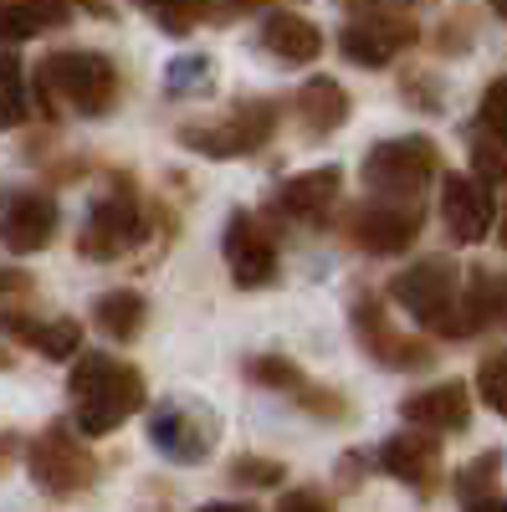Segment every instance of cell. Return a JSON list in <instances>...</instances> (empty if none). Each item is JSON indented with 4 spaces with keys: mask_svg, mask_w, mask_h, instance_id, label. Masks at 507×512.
<instances>
[{
    "mask_svg": "<svg viewBox=\"0 0 507 512\" xmlns=\"http://www.w3.org/2000/svg\"><path fill=\"white\" fill-rule=\"evenodd\" d=\"M67 395L77 410V431L108 436L134 410H144V374L113 354H77V364L67 374Z\"/></svg>",
    "mask_w": 507,
    "mask_h": 512,
    "instance_id": "cell-1",
    "label": "cell"
},
{
    "mask_svg": "<svg viewBox=\"0 0 507 512\" xmlns=\"http://www.w3.org/2000/svg\"><path fill=\"white\" fill-rule=\"evenodd\" d=\"M36 103L41 113H77V118H103L118 103V67L103 52H52L36 67Z\"/></svg>",
    "mask_w": 507,
    "mask_h": 512,
    "instance_id": "cell-2",
    "label": "cell"
},
{
    "mask_svg": "<svg viewBox=\"0 0 507 512\" xmlns=\"http://www.w3.org/2000/svg\"><path fill=\"white\" fill-rule=\"evenodd\" d=\"M441 169V149L426 134H405V139H385L374 144L359 164V180L374 200H400V205H420V190L436 180Z\"/></svg>",
    "mask_w": 507,
    "mask_h": 512,
    "instance_id": "cell-3",
    "label": "cell"
},
{
    "mask_svg": "<svg viewBox=\"0 0 507 512\" xmlns=\"http://www.w3.org/2000/svg\"><path fill=\"white\" fill-rule=\"evenodd\" d=\"M349 26L338 31V52L359 67H385L405 47H415V21L390 0H344Z\"/></svg>",
    "mask_w": 507,
    "mask_h": 512,
    "instance_id": "cell-4",
    "label": "cell"
},
{
    "mask_svg": "<svg viewBox=\"0 0 507 512\" xmlns=\"http://www.w3.org/2000/svg\"><path fill=\"white\" fill-rule=\"evenodd\" d=\"M272 134H277V108L267 98H257V103H236L221 123H210V128L185 123L180 128V144L185 149H200L210 159H241V154H257Z\"/></svg>",
    "mask_w": 507,
    "mask_h": 512,
    "instance_id": "cell-5",
    "label": "cell"
},
{
    "mask_svg": "<svg viewBox=\"0 0 507 512\" xmlns=\"http://www.w3.org/2000/svg\"><path fill=\"white\" fill-rule=\"evenodd\" d=\"M144 236V210H139V195L134 190H108L93 200L88 221H82V236H77V251L88 262H113L123 256L134 241Z\"/></svg>",
    "mask_w": 507,
    "mask_h": 512,
    "instance_id": "cell-6",
    "label": "cell"
},
{
    "mask_svg": "<svg viewBox=\"0 0 507 512\" xmlns=\"http://www.w3.org/2000/svg\"><path fill=\"white\" fill-rule=\"evenodd\" d=\"M390 297H395V303H400L415 323L441 328L446 313L456 308V297H461V272L446 262V256H426V262L405 267V272L390 282Z\"/></svg>",
    "mask_w": 507,
    "mask_h": 512,
    "instance_id": "cell-7",
    "label": "cell"
},
{
    "mask_svg": "<svg viewBox=\"0 0 507 512\" xmlns=\"http://www.w3.org/2000/svg\"><path fill=\"white\" fill-rule=\"evenodd\" d=\"M31 477H36V487L41 492H52V497H72V492H82L93 477H98V466H93V456H88V446H82L67 425H52V431H41L36 441H31Z\"/></svg>",
    "mask_w": 507,
    "mask_h": 512,
    "instance_id": "cell-8",
    "label": "cell"
},
{
    "mask_svg": "<svg viewBox=\"0 0 507 512\" xmlns=\"http://www.w3.org/2000/svg\"><path fill=\"white\" fill-rule=\"evenodd\" d=\"M149 441L180 466H195L210 456V441H216V420L205 410H195L190 400H164L149 415Z\"/></svg>",
    "mask_w": 507,
    "mask_h": 512,
    "instance_id": "cell-9",
    "label": "cell"
},
{
    "mask_svg": "<svg viewBox=\"0 0 507 512\" xmlns=\"http://www.w3.org/2000/svg\"><path fill=\"white\" fill-rule=\"evenodd\" d=\"M57 200L47 190H6L0 200V246L16 256H36L57 231Z\"/></svg>",
    "mask_w": 507,
    "mask_h": 512,
    "instance_id": "cell-10",
    "label": "cell"
},
{
    "mask_svg": "<svg viewBox=\"0 0 507 512\" xmlns=\"http://www.w3.org/2000/svg\"><path fill=\"white\" fill-rule=\"evenodd\" d=\"M349 236L359 251L374 256H400L415 236H420V205H400V200H369L354 210Z\"/></svg>",
    "mask_w": 507,
    "mask_h": 512,
    "instance_id": "cell-11",
    "label": "cell"
},
{
    "mask_svg": "<svg viewBox=\"0 0 507 512\" xmlns=\"http://www.w3.org/2000/svg\"><path fill=\"white\" fill-rule=\"evenodd\" d=\"M226 267L236 277V287H272L277 282V246L272 236L246 216V210H236V216L226 221Z\"/></svg>",
    "mask_w": 507,
    "mask_h": 512,
    "instance_id": "cell-12",
    "label": "cell"
},
{
    "mask_svg": "<svg viewBox=\"0 0 507 512\" xmlns=\"http://www.w3.org/2000/svg\"><path fill=\"white\" fill-rule=\"evenodd\" d=\"M354 328L364 338V349L385 364V369H426L436 354L431 344H420V338H405L385 323V308H379V297H359L354 303Z\"/></svg>",
    "mask_w": 507,
    "mask_h": 512,
    "instance_id": "cell-13",
    "label": "cell"
},
{
    "mask_svg": "<svg viewBox=\"0 0 507 512\" xmlns=\"http://www.w3.org/2000/svg\"><path fill=\"white\" fill-rule=\"evenodd\" d=\"M492 216H497V200H492V185H482L477 175H451L446 180V195H441V221L451 231L456 246H472L492 231Z\"/></svg>",
    "mask_w": 507,
    "mask_h": 512,
    "instance_id": "cell-14",
    "label": "cell"
},
{
    "mask_svg": "<svg viewBox=\"0 0 507 512\" xmlns=\"http://www.w3.org/2000/svg\"><path fill=\"white\" fill-rule=\"evenodd\" d=\"M400 415L415 431H467L472 420V395L461 379H441L431 390H415L410 400H400Z\"/></svg>",
    "mask_w": 507,
    "mask_h": 512,
    "instance_id": "cell-15",
    "label": "cell"
},
{
    "mask_svg": "<svg viewBox=\"0 0 507 512\" xmlns=\"http://www.w3.org/2000/svg\"><path fill=\"white\" fill-rule=\"evenodd\" d=\"M374 466L379 472H390V477H400V482H410V487H431L436 482V472H441V446L431 441V436H390L385 446L374 451Z\"/></svg>",
    "mask_w": 507,
    "mask_h": 512,
    "instance_id": "cell-16",
    "label": "cell"
},
{
    "mask_svg": "<svg viewBox=\"0 0 507 512\" xmlns=\"http://www.w3.org/2000/svg\"><path fill=\"white\" fill-rule=\"evenodd\" d=\"M333 195H338V169H308V175H292L277 185V205L287 210L292 221L303 226H323L328 210H333Z\"/></svg>",
    "mask_w": 507,
    "mask_h": 512,
    "instance_id": "cell-17",
    "label": "cell"
},
{
    "mask_svg": "<svg viewBox=\"0 0 507 512\" xmlns=\"http://www.w3.org/2000/svg\"><path fill=\"white\" fill-rule=\"evenodd\" d=\"M257 41H262V52H272L277 62H298V67L323 52V31L308 16H292V11H272L262 21Z\"/></svg>",
    "mask_w": 507,
    "mask_h": 512,
    "instance_id": "cell-18",
    "label": "cell"
},
{
    "mask_svg": "<svg viewBox=\"0 0 507 512\" xmlns=\"http://www.w3.org/2000/svg\"><path fill=\"white\" fill-rule=\"evenodd\" d=\"M72 21V0H6L0 6V47L26 41L36 31H52Z\"/></svg>",
    "mask_w": 507,
    "mask_h": 512,
    "instance_id": "cell-19",
    "label": "cell"
},
{
    "mask_svg": "<svg viewBox=\"0 0 507 512\" xmlns=\"http://www.w3.org/2000/svg\"><path fill=\"white\" fill-rule=\"evenodd\" d=\"M344 118H349V93L338 88L333 77H313L308 88L298 93V123H303V134L323 139V134H333Z\"/></svg>",
    "mask_w": 507,
    "mask_h": 512,
    "instance_id": "cell-20",
    "label": "cell"
},
{
    "mask_svg": "<svg viewBox=\"0 0 507 512\" xmlns=\"http://www.w3.org/2000/svg\"><path fill=\"white\" fill-rule=\"evenodd\" d=\"M144 318H149V303H144V292H134V287H113V292H103L98 303H93V323L108 338H118V344L139 338L144 333Z\"/></svg>",
    "mask_w": 507,
    "mask_h": 512,
    "instance_id": "cell-21",
    "label": "cell"
},
{
    "mask_svg": "<svg viewBox=\"0 0 507 512\" xmlns=\"http://www.w3.org/2000/svg\"><path fill=\"white\" fill-rule=\"evenodd\" d=\"M31 113V88H26V67L11 47H0V128H16Z\"/></svg>",
    "mask_w": 507,
    "mask_h": 512,
    "instance_id": "cell-22",
    "label": "cell"
},
{
    "mask_svg": "<svg viewBox=\"0 0 507 512\" xmlns=\"http://www.w3.org/2000/svg\"><path fill=\"white\" fill-rule=\"evenodd\" d=\"M472 175H477L482 185L507 180V128L477 123V134H472Z\"/></svg>",
    "mask_w": 507,
    "mask_h": 512,
    "instance_id": "cell-23",
    "label": "cell"
},
{
    "mask_svg": "<svg viewBox=\"0 0 507 512\" xmlns=\"http://www.w3.org/2000/svg\"><path fill=\"white\" fill-rule=\"evenodd\" d=\"M21 338L31 349H41L47 359H77L82 354V323L77 318H52V323L21 328Z\"/></svg>",
    "mask_w": 507,
    "mask_h": 512,
    "instance_id": "cell-24",
    "label": "cell"
},
{
    "mask_svg": "<svg viewBox=\"0 0 507 512\" xmlns=\"http://www.w3.org/2000/svg\"><path fill=\"white\" fill-rule=\"evenodd\" d=\"M134 6H144L169 36H190L195 21L210 11V0H134Z\"/></svg>",
    "mask_w": 507,
    "mask_h": 512,
    "instance_id": "cell-25",
    "label": "cell"
},
{
    "mask_svg": "<svg viewBox=\"0 0 507 512\" xmlns=\"http://www.w3.org/2000/svg\"><path fill=\"white\" fill-rule=\"evenodd\" d=\"M210 82H216V67H210V57H180V62H169V72H164V88L175 93V98L210 93Z\"/></svg>",
    "mask_w": 507,
    "mask_h": 512,
    "instance_id": "cell-26",
    "label": "cell"
},
{
    "mask_svg": "<svg viewBox=\"0 0 507 512\" xmlns=\"http://www.w3.org/2000/svg\"><path fill=\"white\" fill-rule=\"evenodd\" d=\"M246 379L251 384H272V390H303V374L292 369V359H277V354H262L246 364Z\"/></svg>",
    "mask_w": 507,
    "mask_h": 512,
    "instance_id": "cell-27",
    "label": "cell"
},
{
    "mask_svg": "<svg viewBox=\"0 0 507 512\" xmlns=\"http://www.w3.org/2000/svg\"><path fill=\"white\" fill-rule=\"evenodd\" d=\"M477 390H482V400H487L497 415H507V354L482 359V369H477Z\"/></svg>",
    "mask_w": 507,
    "mask_h": 512,
    "instance_id": "cell-28",
    "label": "cell"
},
{
    "mask_svg": "<svg viewBox=\"0 0 507 512\" xmlns=\"http://www.w3.org/2000/svg\"><path fill=\"white\" fill-rule=\"evenodd\" d=\"M231 482L236 487H277L282 482V466L277 461H262V456H241V461H231Z\"/></svg>",
    "mask_w": 507,
    "mask_h": 512,
    "instance_id": "cell-29",
    "label": "cell"
},
{
    "mask_svg": "<svg viewBox=\"0 0 507 512\" xmlns=\"http://www.w3.org/2000/svg\"><path fill=\"white\" fill-rule=\"evenodd\" d=\"M497 466H502V456H497V451H487L482 461H472L467 472L456 477V492L467 497V502H482V487H487V477H497Z\"/></svg>",
    "mask_w": 507,
    "mask_h": 512,
    "instance_id": "cell-30",
    "label": "cell"
},
{
    "mask_svg": "<svg viewBox=\"0 0 507 512\" xmlns=\"http://www.w3.org/2000/svg\"><path fill=\"white\" fill-rule=\"evenodd\" d=\"M482 118L477 123H492V128H507V72L492 82V88L482 93V108H477Z\"/></svg>",
    "mask_w": 507,
    "mask_h": 512,
    "instance_id": "cell-31",
    "label": "cell"
},
{
    "mask_svg": "<svg viewBox=\"0 0 507 512\" xmlns=\"http://www.w3.org/2000/svg\"><path fill=\"white\" fill-rule=\"evenodd\" d=\"M277 512H333V502L323 492H313V487H298V492H287L277 502Z\"/></svg>",
    "mask_w": 507,
    "mask_h": 512,
    "instance_id": "cell-32",
    "label": "cell"
},
{
    "mask_svg": "<svg viewBox=\"0 0 507 512\" xmlns=\"http://www.w3.org/2000/svg\"><path fill=\"white\" fill-rule=\"evenodd\" d=\"M467 512H507L502 497H482V502H467Z\"/></svg>",
    "mask_w": 507,
    "mask_h": 512,
    "instance_id": "cell-33",
    "label": "cell"
},
{
    "mask_svg": "<svg viewBox=\"0 0 507 512\" xmlns=\"http://www.w3.org/2000/svg\"><path fill=\"white\" fill-rule=\"evenodd\" d=\"M200 512H257V507H251V502H210Z\"/></svg>",
    "mask_w": 507,
    "mask_h": 512,
    "instance_id": "cell-34",
    "label": "cell"
},
{
    "mask_svg": "<svg viewBox=\"0 0 507 512\" xmlns=\"http://www.w3.org/2000/svg\"><path fill=\"white\" fill-rule=\"evenodd\" d=\"M21 287H26L21 272H0V292H21Z\"/></svg>",
    "mask_w": 507,
    "mask_h": 512,
    "instance_id": "cell-35",
    "label": "cell"
},
{
    "mask_svg": "<svg viewBox=\"0 0 507 512\" xmlns=\"http://www.w3.org/2000/svg\"><path fill=\"white\" fill-rule=\"evenodd\" d=\"M497 241L507 246V200H502V216H497Z\"/></svg>",
    "mask_w": 507,
    "mask_h": 512,
    "instance_id": "cell-36",
    "label": "cell"
},
{
    "mask_svg": "<svg viewBox=\"0 0 507 512\" xmlns=\"http://www.w3.org/2000/svg\"><path fill=\"white\" fill-rule=\"evenodd\" d=\"M487 6H492V11H497V16L507 21V0H487Z\"/></svg>",
    "mask_w": 507,
    "mask_h": 512,
    "instance_id": "cell-37",
    "label": "cell"
},
{
    "mask_svg": "<svg viewBox=\"0 0 507 512\" xmlns=\"http://www.w3.org/2000/svg\"><path fill=\"white\" fill-rule=\"evenodd\" d=\"M6 451H11V441H0V466H6Z\"/></svg>",
    "mask_w": 507,
    "mask_h": 512,
    "instance_id": "cell-38",
    "label": "cell"
},
{
    "mask_svg": "<svg viewBox=\"0 0 507 512\" xmlns=\"http://www.w3.org/2000/svg\"><path fill=\"white\" fill-rule=\"evenodd\" d=\"M231 6H262V0H231Z\"/></svg>",
    "mask_w": 507,
    "mask_h": 512,
    "instance_id": "cell-39",
    "label": "cell"
}]
</instances>
